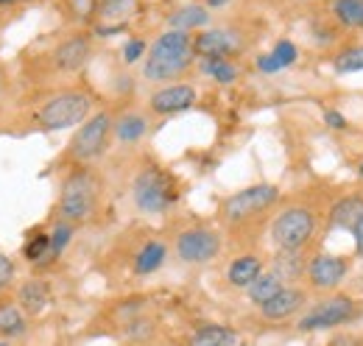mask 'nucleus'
I'll return each mask as SVG.
<instances>
[{"label": "nucleus", "mask_w": 363, "mask_h": 346, "mask_svg": "<svg viewBox=\"0 0 363 346\" xmlns=\"http://www.w3.org/2000/svg\"><path fill=\"white\" fill-rule=\"evenodd\" d=\"M196 50H193V37L187 31H165L157 37V43L148 48L145 65H143V76L148 82H171L179 73H184L193 62Z\"/></svg>", "instance_id": "obj_1"}, {"label": "nucleus", "mask_w": 363, "mask_h": 346, "mask_svg": "<svg viewBox=\"0 0 363 346\" xmlns=\"http://www.w3.org/2000/svg\"><path fill=\"white\" fill-rule=\"evenodd\" d=\"M318 232V216L305 204L285 207L272 223V240L277 249H308Z\"/></svg>", "instance_id": "obj_2"}, {"label": "nucleus", "mask_w": 363, "mask_h": 346, "mask_svg": "<svg viewBox=\"0 0 363 346\" xmlns=\"http://www.w3.org/2000/svg\"><path fill=\"white\" fill-rule=\"evenodd\" d=\"M135 207L145 216H160L177 201V182L174 176L160 168H143L132 184Z\"/></svg>", "instance_id": "obj_3"}, {"label": "nucleus", "mask_w": 363, "mask_h": 346, "mask_svg": "<svg viewBox=\"0 0 363 346\" xmlns=\"http://www.w3.org/2000/svg\"><path fill=\"white\" fill-rule=\"evenodd\" d=\"M361 316V307L347 294H330L318 299L311 310L299 316L296 330L299 333H318V330H338L344 324H352Z\"/></svg>", "instance_id": "obj_4"}, {"label": "nucleus", "mask_w": 363, "mask_h": 346, "mask_svg": "<svg viewBox=\"0 0 363 346\" xmlns=\"http://www.w3.org/2000/svg\"><path fill=\"white\" fill-rule=\"evenodd\" d=\"M98 207V179L90 171H73L62 182L59 216L67 223H82Z\"/></svg>", "instance_id": "obj_5"}, {"label": "nucleus", "mask_w": 363, "mask_h": 346, "mask_svg": "<svg viewBox=\"0 0 363 346\" xmlns=\"http://www.w3.org/2000/svg\"><path fill=\"white\" fill-rule=\"evenodd\" d=\"M279 201V187L260 182V184H249L238 193H232L221 204V216L227 223H246L252 218L269 213L274 204Z\"/></svg>", "instance_id": "obj_6"}, {"label": "nucleus", "mask_w": 363, "mask_h": 346, "mask_svg": "<svg viewBox=\"0 0 363 346\" xmlns=\"http://www.w3.org/2000/svg\"><path fill=\"white\" fill-rule=\"evenodd\" d=\"M90 95L87 92H79V89H67V92H59L48 101L45 106L40 109V123L48 131H62L70 129L76 123H84L87 115H90Z\"/></svg>", "instance_id": "obj_7"}, {"label": "nucleus", "mask_w": 363, "mask_h": 346, "mask_svg": "<svg viewBox=\"0 0 363 346\" xmlns=\"http://www.w3.org/2000/svg\"><path fill=\"white\" fill-rule=\"evenodd\" d=\"M221 255V235L210 226H190L177 235V257L187 265H204Z\"/></svg>", "instance_id": "obj_8"}, {"label": "nucleus", "mask_w": 363, "mask_h": 346, "mask_svg": "<svg viewBox=\"0 0 363 346\" xmlns=\"http://www.w3.org/2000/svg\"><path fill=\"white\" fill-rule=\"evenodd\" d=\"M112 129H115V123H112V118L106 112L92 115L90 121L82 123V129L76 131V137L70 140V157L76 162H90L95 157H101L106 151Z\"/></svg>", "instance_id": "obj_9"}, {"label": "nucleus", "mask_w": 363, "mask_h": 346, "mask_svg": "<svg viewBox=\"0 0 363 346\" xmlns=\"http://www.w3.org/2000/svg\"><path fill=\"white\" fill-rule=\"evenodd\" d=\"M350 257H344V255H327V252H318L311 257L308 262V274H305V279H308V285L318 291V294H333L344 279H347V274H350Z\"/></svg>", "instance_id": "obj_10"}, {"label": "nucleus", "mask_w": 363, "mask_h": 346, "mask_svg": "<svg viewBox=\"0 0 363 346\" xmlns=\"http://www.w3.org/2000/svg\"><path fill=\"white\" fill-rule=\"evenodd\" d=\"M193 50L201 59H227L229 53L240 50V37L229 28H210L193 40Z\"/></svg>", "instance_id": "obj_11"}, {"label": "nucleus", "mask_w": 363, "mask_h": 346, "mask_svg": "<svg viewBox=\"0 0 363 346\" xmlns=\"http://www.w3.org/2000/svg\"><path fill=\"white\" fill-rule=\"evenodd\" d=\"M151 112L157 115H179L196 104V89L190 84H168L151 95Z\"/></svg>", "instance_id": "obj_12"}, {"label": "nucleus", "mask_w": 363, "mask_h": 346, "mask_svg": "<svg viewBox=\"0 0 363 346\" xmlns=\"http://www.w3.org/2000/svg\"><path fill=\"white\" fill-rule=\"evenodd\" d=\"M305 304H308L305 288H299V285H285L272 302H266L260 307V313H263V318H269V321H285V318L296 316Z\"/></svg>", "instance_id": "obj_13"}, {"label": "nucleus", "mask_w": 363, "mask_h": 346, "mask_svg": "<svg viewBox=\"0 0 363 346\" xmlns=\"http://www.w3.org/2000/svg\"><path fill=\"white\" fill-rule=\"evenodd\" d=\"M363 218V193H347L341 196L333 207H330V221L327 226L330 229H344V232H352Z\"/></svg>", "instance_id": "obj_14"}, {"label": "nucleus", "mask_w": 363, "mask_h": 346, "mask_svg": "<svg viewBox=\"0 0 363 346\" xmlns=\"http://www.w3.org/2000/svg\"><path fill=\"white\" fill-rule=\"evenodd\" d=\"M308 262L311 257H305V249H277L272 260V271L285 285H296L308 274Z\"/></svg>", "instance_id": "obj_15"}, {"label": "nucleus", "mask_w": 363, "mask_h": 346, "mask_svg": "<svg viewBox=\"0 0 363 346\" xmlns=\"http://www.w3.org/2000/svg\"><path fill=\"white\" fill-rule=\"evenodd\" d=\"M53 59H56V67L59 70H67V73L82 70L87 65V59H90V40L87 37H70V40H65V43L56 48Z\"/></svg>", "instance_id": "obj_16"}, {"label": "nucleus", "mask_w": 363, "mask_h": 346, "mask_svg": "<svg viewBox=\"0 0 363 346\" xmlns=\"http://www.w3.org/2000/svg\"><path fill=\"white\" fill-rule=\"evenodd\" d=\"M266 271V262L260 255H240V257H235L229 262L227 268V279L232 288H249L260 274Z\"/></svg>", "instance_id": "obj_17"}, {"label": "nucleus", "mask_w": 363, "mask_h": 346, "mask_svg": "<svg viewBox=\"0 0 363 346\" xmlns=\"http://www.w3.org/2000/svg\"><path fill=\"white\" fill-rule=\"evenodd\" d=\"M187 346H238V333L224 324H204L190 335Z\"/></svg>", "instance_id": "obj_18"}, {"label": "nucleus", "mask_w": 363, "mask_h": 346, "mask_svg": "<svg viewBox=\"0 0 363 346\" xmlns=\"http://www.w3.org/2000/svg\"><path fill=\"white\" fill-rule=\"evenodd\" d=\"M168 23H171V28L174 31H193V28H201V26H207L210 23V11H207V6H199V3H190V6H182L177 9L171 17H168Z\"/></svg>", "instance_id": "obj_19"}, {"label": "nucleus", "mask_w": 363, "mask_h": 346, "mask_svg": "<svg viewBox=\"0 0 363 346\" xmlns=\"http://www.w3.org/2000/svg\"><path fill=\"white\" fill-rule=\"evenodd\" d=\"M17 302H20V307H23L26 313L37 316V313H43L45 304L50 302V288H48L43 279H28V282L20 288V294H17Z\"/></svg>", "instance_id": "obj_20"}, {"label": "nucleus", "mask_w": 363, "mask_h": 346, "mask_svg": "<svg viewBox=\"0 0 363 346\" xmlns=\"http://www.w3.org/2000/svg\"><path fill=\"white\" fill-rule=\"evenodd\" d=\"M285 288V282L274 274V271H263L249 288H246V296H249V302L252 304H257V307H263L266 302H272L274 296L279 294Z\"/></svg>", "instance_id": "obj_21"}, {"label": "nucleus", "mask_w": 363, "mask_h": 346, "mask_svg": "<svg viewBox=\"0 0 363 346\" xmlns=\"http://www.w3.org/2000/svg\"><path fill=\"white\" fill-rule=\"evenodd\" d=\"M165 257H168V246L165 243H160V240L143 243V249L135 255V274H140V277L154 274L157 268H162Z\"/></svg>", "instance_id": "obj_22"}, {"label": "nucleus", "mask_w": 363, "mask_h": 346, "mask_svg": "<svg viewBox=\"0 0 363 346\" xmlns=\"http://www.w3.org/2000/svg\"><path fill=\"white\" fill-rule=\"evenodd\" d=\"M330 17L341 28H363V0H333Z\"/></svg>", "instance_id": "obj_23"}, {"label": "nucleus", "mask_w": 363, "mask_h": 346, "mask_svg": "<svg viewBox=\"0 0 363 346\" xmlns=\"http://www.w3.org/2000/svg\"><path fill=\"white\" fill-rule=\"evenodd\" d=\"M145 131H148V121H145L143 115H137V112H126V115H121V118L115 121V137H118L121 143H126V145L143 140Z\"/></svg>", "instance_id": "obj_24"}, {"label": "nucleus", "mask_w": 363, "mask_h": 346, "mask_svg": "<svg viewBox=\"0 0 363 346\" xmlns=\"http://www.w3.org/2000/svg\"><path fill=\"white\" fill-rule=\"evenodd\" d=\"M333 70L338 76H350V73H361L363 70V43L361 45H350L344 50H338L333 56Z\"/></svg>", "instance_id": "obj_25"}, {"label": "nucleus", "mask_w": 363, "mask_h": 346, "mask_svg": "<svg viewBox=\"0 0 363 346\" xmlns=\"http://www.w3.org/2000/svg\"><path fill=\"white\" fill-rule=\"evenodd\" d=\"M201 70L218 82V84H232L238 82V67L229 62V59H201Z\"/></svg>", "instance_id": "obj_26"}, {"label": "nucleus", "mask_w": 363, "mask_h": 346, "mask_svg": "<svg viewBox=\"0 0 363 346\" xmlns=\"http://www.w3.org/2000/svg\"><path fill=\"white\" fill-rule=\"evenodd\" d=\"M137 0H101L98 3V14L109 23H123L129 14H135Z\"/></svg>", "instance_id": "obj_27"}, {"label": "nucleus", "mask_w": 363, "mask_h": 346, "mask_svg": "<svg viewBox=\"0 0 363 346\" xmlns=\"http://www.w3.org/2000/svg\"><path fill=\"white\" fill-rule=\"evenodd\" d=\"M0 333L9 335V338L26 333V318H23L20 307H14V304H0Z\"/></svg>", "instance_id": "obj_28"}, {"label": "nucleus", "mask_w": 363, "mask_h": 346, "mask_svg": "<svg viewBox=\"0 0 363 346\" xmlns=\"http://www.w3.org/2000/svg\"><path fill=\"white\" fill-rule=\"evenodd\" d=\"M26 260L28 262H37V265H45V262H50V260H56L53 257V252H50V235H34L28 243H26Z\"/></svg>", "instance_id": "obj_29"}, {"label": "nucleus", "mask_w": 363, "mask_h": 346, "mask_svg": "<svg viewBox=\"0 0 363 346\" xmlns=\"http://www.w3.org/2000/svg\"><path fill=\"white\" fill-rule=\"evenodd\" d=\"M70 238H73V223L62 221V223L53 226V232H50V252H53V257H59L65 252V246L70 243Z\"/></svg>", "instance_id": "obj_30"}, {"label": "nucleus", "mask_w": 363, "mask_h": 346, "mask_svg": "<svg viewBox=\"0 0 363 346\" xmlns=\"http://www.w3.org/2000/svg\"><path fill=\"white\" fill-rule=\"evenodd\" d=\"M274 56H277V62L282 65V67H291L294 62H296V56H299V50H296V45L291 43V40H279V43L274 45L272 50Z\"/></svg>", "instance_id": "obj_31"}, {"label": "nucleus", "mask_w": 363, "mask_h": 346, "mask_svg": "<svg viewBox=\"0 0 363 346\" xmlns=\"http://www.w3.org/2000/svg\"><path fill=\"white\" fill-rule=\"evenodd\" d=\"M324 123H327L333 131L350 129V121H347V118H344V112H338V109H324Z\"/></svg>", "instance_id": "obj_32"}, {"label": "nucleus", "mask_w": 363, "mask_h": 346, "mask_svg": "<svg viewBox=\"0 0 363 346\" xmlns=\"http://www.w3.org/2000/svg\"><path fill=\"white\" fill-rule=\"evenodd\" d=\"M126 333H129L132 338H148V335L154 333V327H151V321H145V318H135V321L126 324Z\"/></svg>", "instance_id": "obj_33"}, {"label": "nucleus", "mask_w": 363, "mask_h": 346, "mask_svg": "<svg viewBox=\"0 0 363 346\" xmlns=\"http://www.w3.org/2000/svg\"><path fill=\"white\" fill-rule=\"evenodd\" d=\"M143 53H145V43H143V40H129V43L123 45V59H126L129 65L137 62Z\"/></svg>", "instance_id": "obj_34"}, {"label": "nucleus", "mask_w": 363, "mask_h": 346, "mask_svg": "<svg viewBox=\"0 0 363 346\" xmlns=\"http://www.w3.org/2000/svg\"><path fill=\"white\" fill-rule=\"evenodd\" d=\"M257 67H260L263 73H279V70H285V67L277 62V56H274V53H263V56L257 59Z\"/></svg>", "instance_id": "obj_35"}, {"label": "nucleus", "mask_w": 363, "mask_h": 346, "mask_svg": "<svg viewBox=\"0 0 363 346\" xmlns=\"http://www.w3.org/2000/svg\"><path fill=\"white\" fill-rule=\"evenodd\" d=\"M11 279H14V262L0 255V291H3V288H6Z\"/></svg>", "instance_id": "obj_36"}, {"label": "nucleus", "mask_w": 363, "mask_h": 346, "mask_svg": "<svg viewBox=\"0 0 363 346\" xmlns=\"http://www.w3.org/2000/svg\"><path fill=\"white\" fill-rule=\"evenodd\" d=\"M330 346H361V338L358 335H350V333H341V335H335Z\"/></svg>", "instance_id": "obj_37"}, {"label": "nucleus", "mask_w": 363, "mask_h": 346, "mask_svg": "<svg viewBox=\"0 0 363 346\" xmlns=\"http://www.w3.org/2000/svg\"><path fill=\"white\" fill-rule=\"evenodd\" d=\"M352 240H355V255L363 260V218H361V223L352 229Z\"/></svg>", "instance_id": "obj_38"}, {"label": "nucleus", "mask_w": 363, "mask_h": 346, "mask_svg": "<svg viewBox=\"0 0 363 346\" xmlns=\"http://www.w3.org/2000/svg\"><path fill=\"white\" fill-rule=\"evenodd\" d=\"M224 3H229V0H207V6H210V9H213V6L218 9V6H224Z\"/></svg>", "instance_id": "obj_39"}, {"label": "nucleus", "mask_w": 363, "mask_h": 346, "mask_svg": "<svg viewBox=\"0 0 363 346\" xmlns=\"http://www.w3.org/2000/svg\"><path fill=\"white\" fill-rule=\"evenodd\" d=\"M358 176H361V179H363V160H361V162H358Z\"/></svg>", "instance_id": "obj_40"}, {"label": "nucleus", "mask_w": 363, "mask_h": 346, "mask_svg": "<svg viewBox=\"0 0 363 346\" xmlns=\"http://www.w3.org/2000/svg\"><path fill=\"white\" fill-rule=\"evenodd\" d=\"M0 3H11V0H0Z\"/></svg>", "instance_id": "obj_41"}, {"label": "nucleus", "mask_w": 363, "mask_h": 346, "mask_svg": "<svg viewBox=\"0 0 363 346\" xmlns=\"http://www.w3.org/2000/svg\"><path fill=\"white\" fill-rule=\"evenodd\" d=\"M0 346H6V344H0Z\"/></svg>", "instance_id": "obj_42"}]
</instances>
